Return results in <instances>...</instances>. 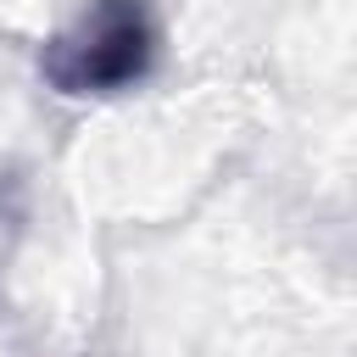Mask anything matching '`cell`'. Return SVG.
Returning <instances> with one entry per match:
<instances>
[{"mask_svg": "<svg viewBox=\"0 0 357 357\" xmlns=\"http://www.w3.org/2000/svg\"><path fill=\"white\" fill-rule=\"evenodd\" d=\"M162 22L151 0H84L39 50V78L67 100H106L156 73Z\"/></svg>", "mask_w": 357, "mask_h": 357, "instance_id": "obj_1", "label": "cell"}]
</instances>
